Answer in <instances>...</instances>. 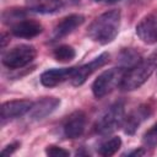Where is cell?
Here are the masks:
<instances>
[{"instance_id":"1","label":"cell","mask_w":157,"mask_h":157,"mask_svg":"<svg viewBox=\"0 0 157 157\" xmlns=\"http://www.w3.org/2000/svg\"><path fill=\"white\" fill-rule=\"evenodd\" d=\"M120 11L117 9L103 12L97 16L87 29L88 37L99 44H108L113 42L120 28Z\"/></svg>"},{"instance_id":"2","label":"cell","mask_w":157,"mask_h":157,"mask_svg":"<svg viewBox=\"0 0 157 157\" xmlns=\"http://www.w3.org/2000/svg\"><path fill=\"white\" fill-rule=\"evenodd\" d=\"M157 69V56H150L125 70L119 88L121 91H134L140 88Z\"/></svg>"},{"instance_id":"3","label":"cell","mask_w":157,"mask_h":157,"mask_svg":"<svg viewBox=\"0 0 157 157\" xmlns=\"http://www.w3.org/2000/svg\"><path fill=\"white\" fill-rule=\"evenodd\" d=\"M125 119L124 102L118 101L107 108L94 124V131L99 135H109L123 125Z\"/></svg>"},{"instance_id":"4","label":"cell","mask_w":157,"mask_h":157,"mask_svg":"<svg viewBox=\"0 0 157 157\" xmlns=\"http://www.w3.org/2000/svg\"><path fill=\"white\" fill-rule=\"evenodd\" d=\"M125 67L118 66L103 71L92 83V93L96 98H103L110 93L117 86H119L121 77L125 72Z\"/></svg>"},{"instance_id":"5","label":"cell","mask_w":157,"mask_h":157,"mask_svg":"<svg viewBox=\"0 0 157 157\" xmlns=\"http://www.w3.org/2000/svg\"><path fill=\"white\" fill-rule=\"evenodd\" d=\"M37 55V50L33 45L29 44H20L10 50H7L2 55V64L7 69H21L28 65L34 60Z\"/></svg>"},{"instance_id":"6","label":"cell","mask_w":157,"mask_h":157,"mask_svg":"<svg viewBox=\"0 0 157 157\" xmlns=\"http://www.w3.org/2000/svg\"><path fill=\"white\" fill-rule=\"evenodd\" d=\"M109 61V54L108 53H102L99 54L97 58H94L92 61L80 66V67H76L74 75L71 76V83L72 86H81L86 82V80L94 72L97 71L98 69H101L102 66H104Z\"/></svg>"},{"instance_id":"7","label":"cell","mask_w":157,"mask_h":157,"mask_svg":"<svg viewBox=\"0 0 157 157\" xmlns=\"http://www.w3.org/2000/svg\"><path fill=\"white\" fill-rule=\"evenodd\" d=\"M87 117L82 110H75L69 117H66L63 124V134L67 139L80 137L86 129Z\"/></svg>"},{"instance_id":"8","label":"cell","mask_w":157,"mask_h":157,"mask_svg":"<svg viewBox=\"0 0 157 157\" xmlns=\"http://www.w3.org/2000/svg\"><path fill=\"white\" fill-rule=\"evenodd\" d=\"M33 107V102L27 99H13L7 101L1 104V121L2 124L7 120L18 118L25 115L26 113H29V110Z\"/></svg>"},{"instance_id":"9","label":"cell","mask_w":157,"mask_h":157,"mask_svg":"<svg viewBox=\"0 0 157 157\" xmlns=\"http://www.w3.org/2000/svg\"><path fill=\"white\" fill-rule=\"evenodd\" d=\"M137 37L146 44L157 43V15L151 13L145 16L136 25Z\"/></svg>"},{"instance_id":"10","label":"cell","mask_w":157,"mask_h":157,"mask_svg":"<svg viewBox=\"0 0 157 157\" xmlns=\"http://www.w3.org/2000/svg\"><path fill=\"white\" fill-rule=\"evenodd\" d=\"M83 22H85V17L78 13H72V15L64 17L54 27L53 33H52V40L55 42V40H59L61 38L69 36L76 28H78Z\"/></svg>"},{"instance_id":"11","label":"cell","mask_w":157,"mask_h":157,"mask_svg":"<svg viewBox=\"0 0 157 157\" xmlns=\"http://www.w3.org/2000/svg\"><path fill=\"white\" fill-rule=\"evenodd\" d=\"M151 114H152V108L148 104H142L137 107L124 119V123H123L124 132L128 135H134L135 131L139 129V126L146 119H148Z\"/></svg>"},{"instance_id":"12","label":"cell","mask_w":157,"mask_h":157,"mask_svg":"<svg viewBox=\"0 0 157 157\" xmlns=\"http://www.w3.org/2000/svg\"><path fill=\"white\" fill-rule=\"evenodd\" d=\"M60 105V99L55 97H44L38 102L33 103L32 109L29 110V118L32 120H42L50 115Z\"/></svg>"},{"instance_id":"13","label":"cell","mask_w":157,"mask_h":157,"mask_svg":"<svg viewBox=\"0 0 157 157\" xmlns=\"http://www.w3.org/2000/svg\"><path fill=\"white\" fill-rule=\"evenodd\" d=\"M42 31H43V26L38 21L28 20V18H23L11 26V32L13 36L26 39L37 37L38 34L42 33Z\"/></svg>"},{"instance_id":"14","label":"cell","mask_w":157,"mask_h":157,"mask_svg":"<svg viewBox=\"0 0 157 157\" xmlns=\"http://www.w3.org/2000/svg\"><path fill=\"white\" fill-rule=\"evenodd\" d=\"M76 67H61V69H49L40 75V83L45 87H54L67 78H71Z\"/></svg>"},{"instance_id":"15","label":"cell","mask_w":157,"mask_h":157,"mask_svg":"<svg viewBox=\"0 0 157 157\" xmlns=\"http://www.w3.org/2000/svg\"><path fill=\"white\" fill-rule=\"evenodd\" d=\"M27 9L36 13H54L61 10L64 0H26Z\"/></svg>"},{"instance_id":"16","label":"cell","mask_w":157,"mask_h":157,"mask_svg":"<svg viewBox=\"0 0 157 157\" xmlns=\"http://www.w3.org/2000/svg\"><path fill=\"white\" fill-rule=\"evenodd\" d=\"M121 146V140L120 137L118 136H113L108 140H105L104 142H102L98 147V153L101 156H104V157H109V156H113L114 153L118 152V150L120 148Z\"/></svg>"},{"instance_id":"17","label":"cell","mask_w":157,"mask_h":157,"mask_svg":"<svg viewBox=\"0 0 157 157\" xmlns=\"http://www.w3.org/2000/svg\"><path fill=\"white\" fill-rule=\"evenodd\" d=\"M53 56L56 61L60 63H69L76 56V52L72 47L70 45H59L58 48L54 49Z\"/></svg>"},{"instance_id":"18","label":"cell","mask_w":157,"mask_h":157,"mask_svg":"<svg viewBox=\"0 0 157 157\" xmlns=\"http://www.w3.org/2000/svg\"><path fill=\"white\" fill-rule=\"evenodd\" d=\"M23 18H26V12L22 9H7L2 12V21L11 26Z\"/></svg>"},{"instance_id":"19","label":"cell","mask_w":157,"mask_h":157,"mask_svg":"<svg viewBox=\"0 0 157 157\" xmlns=\"http://www.w3.org/2000/svg\"><path fill=\"white\" fill-rule=\"evenodd\" d=\"M120 61H121V66L123 67H131V66H134L135 64H137L139 61H141V58H140V55L136 53V52H134V50H131V49H124L121 53H120V59H119Z\"/></svg>"},{"instance_id":"20","label":"cell","mask_w":157,"mask_h":157,"mask_svg":"<svg viewBox=\"0 0 157 157\" xmlns=\"http://www.w3.org/2000/svg\"><path fill=\"white\" fill-rule=\"evenodd\" d=\"M142 144L145 147L153 148L157 146V123L153 124L142 136Z\"/></svg>"},{"instance_id":"21","label":"cell","mask_w":157,"mask_h":157,"mask_svg":"<svg viewBox=\"0 0 157 157\" xmlns=\"http://www.w3.org/2000/svg\"><path fill=\"white\" fill-rule=\"evenodd\" d=\"M45 153L48 156H53V157H61V156H69L70 152L63 147L59 146H48L45 148Z\"/></svg>"},{"instance_id":"22","label":"cell","mask_w":157,"mask_h":157,"mask_svg":"<svg viewBox=\"0 0 157 157\" xmlns=\"http://www.w3.org/2000/svg\"><path fill=\"white\" fill-rule=\"evenodd\" d=\"M18 147H20V142H12V144L5 146V147L1 150V155H2V156H10V155H12Z\"/></svg>"},{"instance_id":"23","label":"cell","mask_w":157,"mask_h":157,"mask_svg":"<svg viewBox=\"0 0 157 157\" xmlns=\"http://www.w3.org/2000/svg\"><path fill=\"white\" fill-rule=\"evenodd\" d=\"M7 42H9V40H7L6 34H5V33H2V34H1V48H2V49L6 47V43H7Z\"/></svg>"},{"instance_id":"24","label":"cell","mask_w":157,"mask_h":157,"mask_svg":"<svg viewBox=\"0 0 157 157\" xmlns=\"http://www.w3.org/2000/svg\"><path fill=\"white\" fill-rule=\"evenodd\" d=\"M145 153V151H142V150H135V151H132V152H130L129 153V156H134V155H144Z\"/></svg>"},{"instance_id":"25","label":"cell","mask_w":157,"mask_h":157,"mask_svg":"<svg viewBox=\"0 0 157 157\" xmlns=\"http://www.w3.org/2000/svg\"><path fill=\"white\" fill-rule=\"evenodd\" d=\"M108 2H115V1H119V0H107Z\"/></svg>"},{"instance_id":"26","label":"cell","mask_w":157,"mask_h":157,"mask_svg":"<svg viewBox=\"0 0 157 157\" xmlns=\"http://www.w3.org/2000/svg\"><path fill=\"white\" fill-rule=\"evenodd\" d=\"M94 1H101V0H94Z\"/></svg>"}]
</instances>
